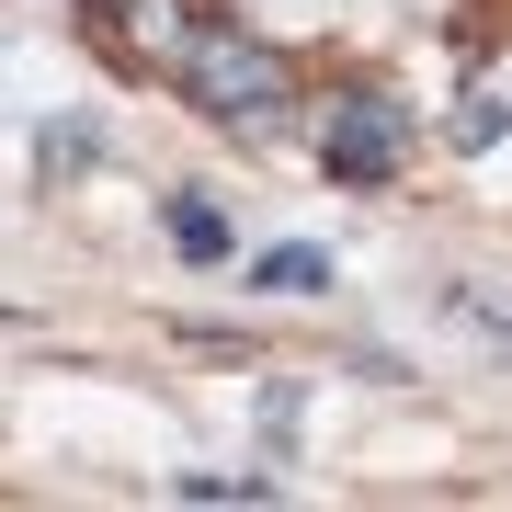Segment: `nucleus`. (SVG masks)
I'll use <instances>...</instances> for the list:
<instances>
[{"mask_svg":"<svg viewBox=\"0 0 512 512\" xmlns=\"http://www.w3.org/2000/svg\"><path fill=\"white\" fill-rule=\"evenodd\" d=\"M183 501H274V478H183Z\"/></svg>","mask_w":512,"mask_h":512,"instance_id":"nucleus-7","label":"nucleus"},{"mask_svg":"<svg viewBox=\"0 0 512 512\" xmlns=\"http://www.w3.org/2000/svg\"><path fill=\"white\" fill-rule=\"evenodd\" d=\"M103 35L126 46L137 69H171V80H183V69H194V35H205V23L183 12V0H103Z\"/></svg>","mask_w":512,"mask_h":512,"instance_id":"nucleus-3","label":"nucleus"},{"mask_svg":"<svg viewBox=\"0 0 512 512\" xmlns=\"http://www.w3.org/2000/svg\"><path fill=\"white\" fill-rule=\"evenodd\" d=\"M171 251H183V262H228V217L205 194H171Z\"/></svg>","mask_w":512,"mask_h":512,"instance_id":"nucleus-4","label":"nucleus"},{"mask_svg":"<svg viewBox=\"0 0 512 512\" xmlns=\"http://www.w3.org/2000/svg\"><path fill=\"white\" fill-rule=\"evenodd\" d=\"M183 92L217 114V126H274V114L296 103V69L262 35H228V23H205L194 35V69H183Z\"/></svg>","mask_w":512,"mask_h":512,"instance_id":"nucleus-1","label":"nucleus"},{"mask_svg":"<svg viewBox=\"0 0 512 512\" xmlns=\"http://www.w3.org/2000/svg\"><path fill=\"white\" fill-rule=\"evenodd\" d=\"M501 126H512V69H490V80H478V92H467V114H456V148L501 137Z\"/></svg>","mask_w":512,"mask_h":512,"instance_id":"nucleus-6","label":"nucleus"},{"mask_svg":"<svg viewBox=\"0 0 512 512\" xmlns=\"http://www.w3.org/2000/svg\"><path fill=\"white\" fill-rule=\"evenodd\" d=\"M399 160H410V103H387V92H342V103L319 114V171H330V183L376 194Z\"/></svg>","mask_w":512,"mask_h":512,"instance_id":"nucleus-2","label":"nucleus"},{"mask_svg":"<svg viewBox=\"0 0 512 512\" xmlns=\"http://www.w3.org/2000/svg\"><path fill=\"white\" fill-rule=\"evenodd\" d=\"M319 285H330V251H308V239L262 251V296H319Z\"/></svg>","mask_w":512,"mask_h":512,"instance_id":"nucleus-5","label":"nucleus"}]
</instances>
